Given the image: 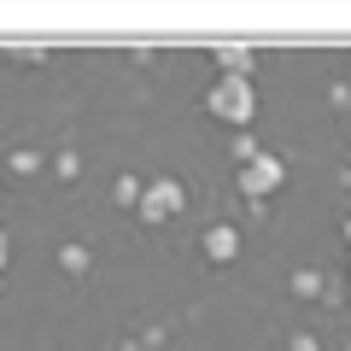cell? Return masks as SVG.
<instances>
[{
    "mask_svg": "<svg viewBox=\"0 0 351 351\" xmlns=\"http://www.w3.org/2000/svg\"><path fill=\"white\" fill-rule=\"evenodd\" d=\"M205 112L223 117V123H252V117H258V82H252V76H211Z\"/></svg>",
    "mask_w": 351,
    "mask_h": 351,
    "instance_id": "6da1fadb",
    "label": "cell"
},
{
    "mask_svg": "<svg viewBox=\"0 0 351 351\" xmlns=\"http://www.w3.org/2000/svg\"><path fill=\"white\" fill-rule=\"evenodd\" d=\"M182 205H188V188H182L176 176H158V182L141 188V205H135V211L147 217V223H170V217H182Z\"/></svg>",
    "mask_w": 351,
    "mask_h": 351,
    "instance_id": "7a4b0ae2",
    "label": "cell"
},
{
    "mask_svg": "<svg viewBox=\"0 0 351 351\" xmlns=\"http://www.w3.org/2000/svg\"><path fill=\"white\" fill-rule=\"evenodd\" d=\"M281 182H287V164H281L276 152H258L252 164H240V193H246L252 205H263L269 193L281 188Z\"/></svg>",
    "mask_w": 351,
    "mask_h": 351,
    "instance_id": "3957f363",
    "label": "cell"
},
{
    "mask_svg": "<svg viewBox=\"0 0 351 351\" xmlns=\"http://www.w3.org/2000/svg\"><path fill=\"white\" fill-rule=\"evenodd\" d=\"M211 59H217V76H252L258 71V47L252 41H211Z\"/></svg>",
    "mask_w": 351,
    "mask_h": 351,
    "instance_id": "277c9868",
    "label": "cell"
},
{
    "mask_svg": "<svg viewBox=\"0 0 351 351\" xmlns=\"http://www.w3.org/2000/svg\"><path fill=\"white\" fill-rule=\"evenodd\" d=\"M199 246H205V258H211V263H234L240 258V228L234 223H211Z\"/></svg>",
    "mask_w": 351,
    "mask_h": 351,
    "instance_id": "5b68a950",
    "label": "cell"
},
{
    "mask_svg": "<svg viewBox=\"0 0 351 351\" xmlns=\"http://www.w3.org/2000/svg\"><path fill=\"white\" fill-rule=\"evenodd\" d=\"M0 53H6L12 64H41V59H47V47H41V41H0Z\"/></svg>",
    "mask_w": 351,
    "mask_h": 351,
    "instance_id": "8992f818",
    "label": "cell"
},
{
    "mask_svg": "<svg viewBox=\"0 0 351 351\" xmlns=\"http://www.w3.org/2000/svg\"><path fill=\"white\" fill-rule=\"evenodd\" d=\"M141 188H147L141 176H117V205H141Z\"/></svg>",
    "mask_w": 351,
    "mask_h": 351,
    "instance_id": "52a82bcc",
    "label": "cell"
},
{
    "mask_svg": "<svg viewBox=\"0 0 351 351\" xmlns=\"http://www.w3.org/2000/svg\"><path fill=\"white\" fill-rule=\"evenodd\" d=\"M59 263L71 269V276H82L88 269V246H59Z\"/></svg>",
    "mask_w": 351,
    "mask_h": 351,
    "instance_id": "ba28073f",
    "label": "cell"
},
{
    "mask_svg": "<svg viewBox=\"0 0 351 351\" xmlns=\"http://www.w3.org/2000/svg\"><path fill=\"white\" fill-rule=\"evenodd\" d=\"M293 293H299V299H311V293H322V276H316V269H299V276H293Z\"/></svg>",
    "mask_w": 351,
    "mask_h": 351,
    "instance_id": "9c48e42d",
    "label": "cell"
},
{
    "mask_svg": "<svg viewBox=\"0 0 351 351\" xmlns=\"http://www.w3.org/2000/svg\"><path fill=\"white\" fill-rule=\"evenodd\" d=\"M258 141H252V135H234V164H252V158H258Z\"/></svg>",
    "mask_w": 351,
    "mask_h": 351,
    "instance_id": "30bf717a",
    "label": "cell"
},
{
    "mask_svg": "<svg viewBox=\"0 0 351 351\" xmlns=\"http://www.w3.org/2000/svg\"><path fill=\"white\" fill-rule=\"evenodd\" d=\"M12 170H18V176H29V170H41V152H24V147H18V152H12Z\"/></svg>",
    "mask_w": 351,
    "mask_h": 351,
    "instance_id": "8fae6325",
    "label": "cell"
},
{
    "mask_svg": "<svg viewBox=\"0 0 351 351\" xmlns=\"http://www.w3.org/2000/svg\"><path fill=\"white\" fill-rule=\"evenodd\" d=\"M287 351H322V339H316V334H293Z\"/></svg>",
    "mask_w": 351,
    "mask_h": 351,
    "instance_id": "7c38bea8",
    "label": "cell"
},
{
    "mask_svg": "<svg viewBox=\"0 0 351 351\" xmlns=\"http://www.w3.org/2000/svg\"><path fill=\"white\" fill-rule=\"evenodd\" d=\"M6 258H12V240H6V228H0V269H6Z\"/></svg>",
    "mask_w": 351,
    "mask_h": 351,
    "instance_id": "4fadbf2b",
    "label": "cell"
},
{
    "mask_svg": "<svg viewBox=\"0 0 351 351\" xmlns=\"http://www.w3.org/2000/svg\"><path fill=\"white\" fill-rule=\"evenodd\" d=\"M346 240H351V217H346Z\"/></svg>",
    "mask_w": 351,
    "mask_h": 351,
    "instance_id": "5bb4252c",
    "label": "cell"
},
{
    "mask_svg": "<svg viewBox=\"0 0 351 351\" xmlns=\"http://www.w3.org/2000/svg\"><path fill=\"white\" fill-rule=\"evenodd\" d=\"M346 351H351V346H346Z\"/></svg>",
    "mask_w": 351,
    "mask_h": 351,
    "instance_id": "9a60e30c",
    "label": "cell"
}]
</instances>
